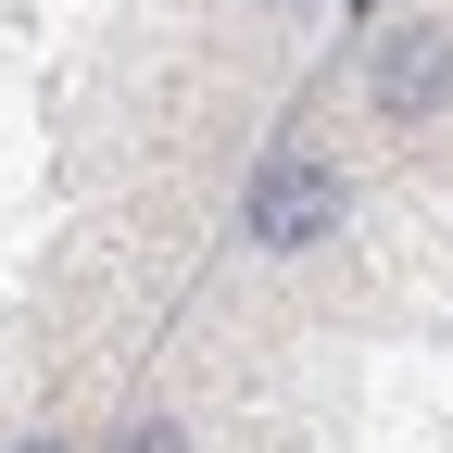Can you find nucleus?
Segmentation results:
<instances>
[{
  "instance_id": "obj_1",
  "label": "nucleus",
  "mask_w": 453,
  "mask_h": 453,
  "mask_svg": "<svg viewBox=\"0 0 453 453\" xmlns=\"http://www.w3.org/2000/svg\"><path fill=\"white\" fill-rule=\"evenodd\" d=\"M340 214H353V177H340L327 151H277L252 177V252H315Z\"/></svg>"
},
{
  "instance_id": "obj_2",
  "label": "nucleus",
  "mask_w": 453,
  "mask_h": 453,
  "mask_svg": "<svg viewBox=\"0 0 453 453\" xmlns=\"http://www.w3.org/2000/svg\"><path fill=\"white\" fill-rule=\"evenodd\" d=\"M365 88H378V113H441L453 101V26H390L378 38V64H365Z\"/></svg>"
},
{
  "instance_id": "obj_3",
  "label": "nucleus",
  "mask_w": 453,
  "mask_h": 453,
  "mask_svg": "<svg viewBox=\"0 0 453 453\" xmlns=\"http://www.w3.org/2000/svg\"><path fill=\"white\" fill-rule=\"evenodd\" d=\"M127 453H189V441H177V428H139V441H127Z\"/></svg>"
},
{
  "instance_id": "obj_4",
  "label": "nucleus",
  "mask_w": 453,
  "mask_h": 453,
  "mask_svg": "<svg viewBox=\"0 0 453 453\" xmlns=\"http://www.w3.org/2000/svg\"><path fill=\"white\" fill-rule=\"evenodd\" d=\"M26 453H64V441H26Z\"/></svg>"
},
{
  "instance_id": "obj_5",
  "label": "nucleus",
  "mask_w": 453,
  "mask_h": 453,
  "mask_svg": "<svg viewBox=\"0 0 453 453\" xmlns=\"http://www.w3.org/2000/svg\"><path fill=\"white\" fill-rule=\"evenodd\" d=\"M277 13H303V0H277Z\"/></svg>"
}]
</instances>
